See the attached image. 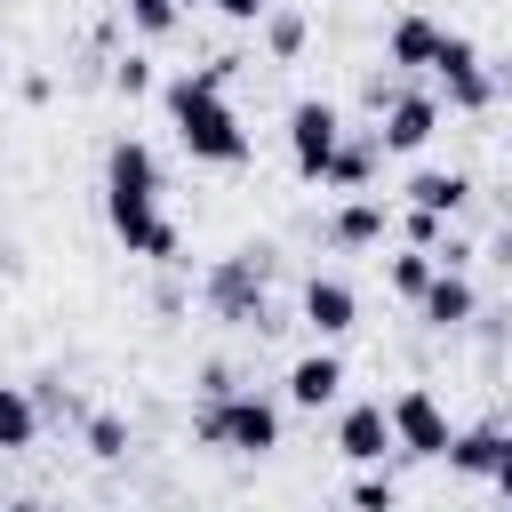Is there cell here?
Wrapping results in <instances>:
<instances>
[{
    "label": "cell",
    "mask_w": 512,
    "mask_h": 512,
    "mask_svg": "<svg viewBox=\"0 0 512 512\" xmlns=\"http://www.w3.org/2000/svg\"><path fill=\"white\" fill-rule=\"evenodd\" d=\"M128 8V24L144 32V40H168L176 24H184V0H120Z\"/></svg>",
    "instance_id": "44dd1931"
},
{
    "label": "cell",
    "mask_w": 512,
    "mask_h": 512,
    "mask_svg": "<svg viewBox=\"0 0 512 512\" xmlns=\"http://www.w3.org/2000/svg\"><path fill=\"white\" fill-rule=\"evenodd\" d=\"M224 80H232V56L200 64V72H176V80H168V96H160V104H168L176 144H184L192 160H208V168H240V160H248V128H240V112H232Z\"/></svg>",
    "instance_id": "7a4b0ae2"
},
{
    "label": "cell",
    "mask_w": 512,
    "mask_h": 512,
    "mask_svg": "<svg viewBox=\"0 0 512 512\" xmlns=\"http://www.w3.org/2000/svg\"><path fill=\"white\" fill-rule=\"evenodd\" d=\"M432 272H440V256H432V248H408V256H392V288H400L408 304L432 288Z\"/></svg>",
    "instance_id": "7402d4cb"
},
{
    "label": "cell",
    "mask_w": 512,
    "mask_h": 512,
    "mask_svg": "<svg viewBox=\"0 0 512 512\" xmlns=\"http://www.w3.org/2000/svg\"><path fill=\"white\" fill-rule=\"evenodd\" d=\"M472 312H480V296H472V280H464L456 264H440V272H432V288L416 296V320H424V328H464Z\"/></svg>",
    "instance_id": "8fae6325"
},
{
    "label": "cell",
    "mask_w": 512,
    "mask_h": 512,
    "mask_svg": "<svg viewBox=\"0 0 512 512\" xmlns=\"http://www.w3.org/2000/svg\"><path fill=\"white\" fill-rule=\"evenodd\" d=\"M336 392H344V360H336V352H304V360L288 368V408H312V416H320Z\"/></svg>",
    "instance_id": "7c38bea8"
},
{
    "label": "cell",
    "mask_w": 512,
    "mask_h": 512,
    "mask_svg": "<svg viewBox=\"0 0 512 512\" xmlns=\"http://www.w3.org/2000/svg\"><path fill=\"white\" fill-rule=\"evenodd\" d=\"M304 32H312V24H304L296 8H264V48H272L280 64H296V56H304Z\"/></svg>",
    "instance_id": "d6986e66"
},
{
    "label": "cell",
    "mask_w": 512,
    "mask_h": 512,
    "mask_svg": "<svg viewBox=\"0 0 512 512\" xmlns=\"http://www.w3.org/2000/svg\"><path fill=\"white\" fill-rule=\"evenodd\" d=\"M432 48H440V24H432V16H400L384 64H392V72H432Z\"/></svg>",
    "instance_id": "2e32d148"
},
{
    "label": "cell",
    "mask_w": 512,
    "mask_h": 512,
    "mask_svg": "<svg viewBox=\"0 0 512 512\" xmlns=\"http://www.w3.org/2000/svg\"><path fill=\"white\" fill-rule=\"evenodd\" d=\"M184 8H192V0H184Z\"/></svg>",
    "instance_id": "83f0119b"
},
{
    "label": "cell",
    "mask_w": 512,
    "mask_h": 512,
    "mask_svg": "<svg viewBox=\"0 0 512 512\" xmlns=\"http://www.w3.org/2000/svg\"><path fill=\"white\" fill-rule=\"evenodd\" d=\"M504 448H512V432H496V424H472V432H456V440H448V472H464V480H496Z\"/></svg>",
    "instance_id": "4fadbf2b"
},
{
    "label": "cell",
    "mask_w": 512,
    "mask_h": 512,
    "mask_svg": "<svg viewBox=\"0 0 512 512\" xmlns=\"http://www.w3.org/2000/svg\"><path fill=\"white\" fill-rule=\"evenodd\" d=\"M40 440V400L24 384H0V456H24Z\"/></svg>",
    "instance_id": "ac0fdd59"
},
{
    "label": "cell",
    "mask_w": 512,
    "mask_h": 512,
    "mask_svg": "<svg viewBox=\"0 0 512 512\" xmlns=\"http://www.w3.org/2000/svg\"><path fill=\"white\" fill-rule=\"evenodd\" d=\"M192 440L200 448H224V456H272L280 448V408L264 392H200Z\"/></svg>",
    "instance_id": "3957f363"
},
{
    "label": "cell",
    "mask_w": 512,
    "mask_h": 512,
    "mask_svg": "<svg viewBox=\"0 0 512 512\" xmlns=\"http://www.w3.org/2000/svg\"><path fill=\"white\" fill-rule=\"evenodd\" d=\"M496 496H512V448H504V464H496V480H488Z\"/></svg>",
    "instance_id": "4316f807"
},
{
    "label": "cell",
    "mask_w": 512,
    "mask_h": 512,
    "mask_svg": "<svg viewBox=\"0 0 512 512\" xmlns=\"http://www.w3.org/2000/svg\"><path fill=\"white\" fill-rule=\"evenodd\" d=\"M432 80L448 88L456 112H488V96H496V80H488V64H480V48H472L464 32H440V48H432Z\"/></svg>",
    "instance_id": "52a82bcc"
},
{
    "label": "cell",
    "mask_w": 512,
    "mask_h": 512,
    "mask_svg": "<svg viewBox=\"0 0 512 512\" xmlns=\"http://www.w3.org/2000/svg\"><path fill=\"white\" fill-rule=\"evenodd\" d=\"M432 128H440V96H424V88H400V96L376 112V144H384V152H424Z\"/></svg>",
    "instance_id": "ba28073f"
},
{
    "label": "cell",
    "mask_w": 512,
    "mask_h": 512,
    "mask_svg": "<svg viewBox=\"0 0 512 512\" xmlns=\"http://www.w3.org/2000/svg\"><path fill=\"white\" fill-rule=\"evenodd\" d=\"M392 440H400V456H416V464H432V456H448V440H456V424H448V408L424 392V384H408L400 400H392Z\"/></svg>",
    "instance_id": "8992f818"
},
{
    "label": "cell",
    "mask_w": 512,
    "mask_h": 512,
    "mask_svg": "<svg viewBox=\"0 0 512 512\" xmlns=\"http://www.w3.org/2000/svg\"><path fill=\"white\" fill-rule=\"evenodd\" d=\"M104 224H112V240L128 256H152V264H176L184 256V232L160 216V160L136 136H120L104 152Z\"/></svg>",
    "instance_id": "6da1fadb"
},
{
    "label": "cell",
    "mask_w": 512,
    "mask_h": 512,
    "mask_svg": "<svg viewBox=\"0 0 512 512\" xmlns=\"http://www.w3.org/2000/svg\"><path fill=\"white\" fill-rule=\"evenodd\" d=\"M112 88H120V96H144V88H152V64H144V56L112 64Z\"/></svg>",
    "instance_id": "d4e9b609"
},
{
    "label": "cell",
    "mask_w": 512,
    "mask_h": 512,
    "mask_svg": "<svg viewBox=\"0 0 512 512\" xmlns=\"http://www.w3.org/2000/svg\"><path fill=\"white\" fill-rule=\"evenodd\" d=\"M208 8H224V16H232V24H256V16H264V8H272V0H208Z\"/></svg>",
    "instance_id": "484cf974"
},
{
    "label": "cell",
    "mask_w": 512,
    "mask_h": 512,
    "mask_svg": "<svg viewBox=\"0 0 512 512\" xmlns=\"http://www.w3.org/2000/svg\"><path fill=\"white\" fill-rule=\"evenodd\" d=\"M304 328H312L320 344H336V336H352V328H360V296H352L344 280H328V272H312V280H304Z\"/></svg>",
    "instance_id": "30bf717a"
},
{
    "label": "cell",
    "mask_w": 512,
    "mask_h": 512,
    "mask_svg": "<svg viewBox=\"0 0 512 512\" xmlns=\"http://www.w3.org/2000/svg\"><path fill=\"white\" fill-rule=\"evenodd\" d=\"M88 456H96V464H120V456H128V416L96 408V416H88Z\"/></svg>",
    "instance_id": "ffe728a7"
},
{
    "label": "cell",
    "mask_w": 512,
    "mask_h": 512,
    "mask_svg": "<svg viewBox=\"0 0 512 512\" xmlns=\"http://www.w3.org/2000/svg\"><path fill=\"white\" fill-rule=\"evenodd\" d=\"M376 160H384V144H376V128H368V136H344L320 184H336V192H368V184H376Z\"/></svg>",
    "instance_id": "9a60e30c"
},
{
    "label": "cell",
    "mask_w": 512,
    "mask_h": 512,
    "mask_svg": "<svg viewBox=\"0 0 512 512\" xmlns=\"http://www.w3.org/2000/svg\"><path fill=\"white\" fill-rule=\"evenodd\" d=\"M336 144H344V112H336L328 96H296V104H288V160H296V176H304V184H320V176H328Z\"/></svg>",
    "instance_id": "5b68a950"
},
{
    "label": "cell",
    "mask_w": 512,
    "mask_h": 512,
    "mask_svg": "<svg viewBox=\"0 0 512 512\" xmlns=\"http://www.w3.org/2000/svg\"><path fill=\"white\" fill-rule=\"evenodd\" d=\"M408 200L432 208V216H456V208L472 200V176H464V168H416V176H408Z\"/></svg>",
    "instance_id": "e0dca14e"
},
{
    "label": "cell",
    "mask_w": 512,
    "mask_h": 512,
    "mask_svg": "<svg viewBox=\"0 0 512 512\" xmlns=\"http://www.w3.org/2000/svg\"><path fill=\"white\" fill-rule=\"evenodd\" d=\"M440 224H448V216H432V208H416V200H408V216H400V240H408V248H432V256H440Z\"/></svg>",
    "instance_id": "603a6c76"
},
{
    "label": "cell",
    "mask_w": 512,
    "mask_h": 512,
    "mask_svg": "<svg viewBox=\"0 0 512 512\" xmlns=\"http://www.w3.org/2000/svg\"><path fill=\"white\" fill-rule=\"evenodd\" d=\"M384 448H400V440H392V408H384V400H352V408L336 416V456L384 464Z\"/></svg>",
    "instance_id": "9c48e42d"
},
{
    "label": "cell",
    "mask_w": 512,
    "mask_h": 512,
    "mask_svg": "<svg viewBox=\"0 0 512 512\" xmlns=\"http://www.w3.org/2000/svg\"><path fill=\"white\" fill-rule=\"evenodd\" d=\"M352 504H368V512H392V504H400V488H392L384 472H368V480H352Z\"/></svg>",
    "instance_id": "cb8c5ba5"
},
{
    "label": "cell",
    "mask_w": 512,
    "mask_h": 512,
    "mask_svg": "<svg viewBox=\"0 0 512 512\" xmlns=\"http://www.w3.org/2000/svg\"><path fill=\"white\" fill-rule=\"evenodd\" d=\"M264 248H232L224 264H208V280H200V296H208V312L216 320H232V328H272V304H264Z\"/></svg>",
    "instance_id": "277c9868"
},
{
    "label": "cell",
    "mask_w": 512,
    "mask_h": 512,
    "mask_svg": "<svg viewBox=\"0 0 512 512\" xmlns=\"http://www.w3.org/2000/svg\"><path fill=\"white\" fill-rule=\"evenodd\" d=\"M384 232H392V208H384V200H368V192H360V200H344V208L328 216V240H336V248H376Z\"/></svg>",
    "instance_id": "5bb4252c"
}]
</instances>
